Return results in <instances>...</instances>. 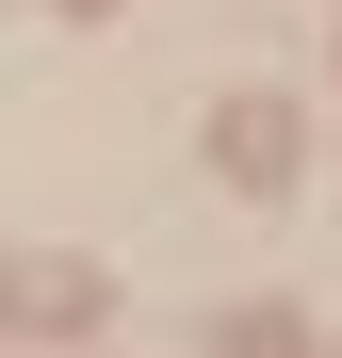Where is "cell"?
Wrapping results in <instances>:
<instances>
[{
    "mask_svg": "<svg viewBox=\"0 0 342 358\" xmlns=\"http://www.w3.org/2000/svg\"><path fill=\"white\" fill-rule=\"evenodd\" d=\"M212 163L228 179H294V114H212Z\"/></svg>",
    "mask_w": 342,
    "mask_h": 358,
    "instance_id": "1",
    "label": "cell"
},
{
    "mask_svg": "<svg viewBox=\"0 0 342 358\" xmlns=\"http://www.w3.org/2000/svg\"><path fill=\"white\" fill-rule=\"evenodd\" d=\"M228 358H294V342H277V310H261V326H245V342H228Z\"/></svg>",
    "mask_w": 342,
    "mask_h": 358,
    "instance_id": "2",
    "label": "cell"
}]
</instances>
